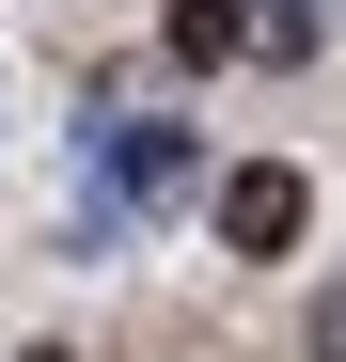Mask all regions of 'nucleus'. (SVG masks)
Instances as JSON below:
<instances>
[{"mask_svg":"<svg viewBox=\"0 0 346 362\" xmlns=\"http://www.w3.org/2000/svg\"><path fill=\"white\" fill-rule=\"evenodd\" d=\"M157 32H173V64H237L268 16H252V0H157Z\"/></svg>","mask_w":346,"mask_h":362,"instance_id":"nucleus-3","label":"nucleus"},{"mask_svg":"<svg viewBox=\"0 0 346 362\" xmlns=\"http://www.w3.org/2000/svg\"><path fill=\"white\" fill-rule=\"evenodd\" d=\"M299 221H315V173L299 158H237V173H220V252H299Z\"/></svg>","mask_w":346,"mask_h":362,"instance_id":"nucleus-2","label":"nucleus"},{"mask_svg":"<svg viewBox=\"0 0 346 362\" xmlns=\"http://www.w3.org/2000/svg\"><path fill=\"white\" fill-rule=\"evenodd\" d=\"M189 173H205L189 110H110V127H95V221H79V236H110L126 205H173Z\"/></svg>","mask_w":346,"mask_h":362,"instance_id":"nucleus-1","label":"nucleus"},{"mask_svg":"<svg viewBox=\"0 0 346 362\" xmlns=\"http://www.w3.org/2000/svg\"><path fill=\"white\" fill-rule=\"evenodd\" d=\"M16 362H64V346H16Z\"/></svg>","mask_w":346,"mask_h":362,"instance_id":"nucleus-5","label":"nucleus"},{"mask_svg":"<svg viewBox=\"0 0 346 362\" xmlns=\"http://www.w3.org/2000/svg\"><path fill=\"white\" fill-rule=\"evenodd\" d=\"M315 362H346V284H330V299H315Z\"/></svg>","mask_w":346,"mask_h":362,"instance_id":"nucleus-4","label":"nucleus"}]
</instances>
